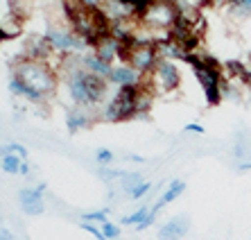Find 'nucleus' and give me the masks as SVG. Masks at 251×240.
Segmentation results:
<instances>
[{"label":"nucleus","mask_w":251,"mask_h":240,"mask_svg":"<svg viewBox=\"0 0 251 240\" xmlns=\"http://www.w3.org/2000/svg\"><path fill=\"white\" fill-rule=\"evenodd\" d=\"M12 77L21 80L43 105L57 93L59 82H61L57 66H52L50 61H43V59H29V57H21L12 66Z\"/></svg>","instance_id":"1"},{"label":"nucleus","mask_w":251,"mask_h":240,"mask_svg":"<svg viewBox=\"0 0 251 240\" xmlns=\"http://www.w3.org/2000/svg\"><path fill=\"white\" fill-rule=\"evenodd\" d=\"M140 25L152 32H163L165 36L172 32V27L179 21V12L172 0H154L152 5H147L138 16Z\"/></svg>","instance_id":"2"},{"label":"nucleus","mask_w":251,"mask_h":240,"mask_svg":"<svg viewBox=\"0 0 251 240\" xmlns=\"http://www.w3.org/2000/svg\"><path fill=\"white\" fill-rule=\"evenodd\" d=\"M50 46V50L57 54H84L88 50V41H84L82 36H77L73 29H66V27H57V25H50L43 36Z\"/></svg>","instance_id":"3"},{"label":"nucleus","mask_w":251,"mask_h":240,"mask_svg":"<svg viewBox=\"0 0 251 240\" xmlns=\"http://www.w3.org/2000/svg\"><path fill=\"white\" fill-rule=\"evenodd\" d=\"M147 84H150L154 93H158V91L161 93H172V91L181 86V71L172 59L161 57L158 64L154 66V71L147 77Z\"/></svg>","instance_id":"4"},{"label":"nucleus","mask_w":251,"mask_h":240,"mask_svg":"<svg viewBox=\"0 0 251 240\" xmlns=\"http://www.w3.org/2000/svg\"><path fill=\"white\" fill-rule=\"evenodd\" d=\"M95 123H100V113L91 111V109H82V107H68L66 109V127L70 134H77L82 129H91Z\"/></svg>","instance_id":"5"},{"label":"nucleus","mask_w":251,"mask_h":240,"mask_svg":"<svg viewBox=\"0 0 251 240\" xmlns=\"http://www.w3.org/2000/svg\"><path fill=\"white\" fill-rule=\"evenodd\" d=\"M190 231V217L188 215H176V217H170L168 222H163L158 227V240H181L188 236Z\"/></svg>","instance_id":"6"},{"label":"nucleus","mask_w":251,"mask_h":240,"mask_svg":"<svg viewBox=\"0 0 251 240\" xmlns=\"http://www.w3.org/2000/svg\"><path fill=\"white\" fill-rule=\"evenodd\" d=\"M147 77H143L138 71H134L129 64H118L113 66V73L109 75V84L116 88L123 86H138V84H145Z\"/></svg>","instance_id":"7"},{"label":"nucleus","mask_w":251,"mask_h":240,"mask_svg":"<svg viewBox=\"0 0 251 240\" xmlns=\"http://www.w3.org/2000/svg\"><path fill=\"white\" fill-rule=\"evenodd\" d=\"M18 202H21V211L25 215H41L46 211V197L34 188H23L18 193Z\"/></svg>","instance_id":"8"},{"label":"nucleus","mask_w":251,"mask_h":240,"mask_svg":"<svg viewBox=\"0 0 251 240\" xmlns=\"http://www.w3.org/2000/svg\"><path fill=\"white\" fill-rule=\"evenodd\" d=\"M120 48H123V43L118 41V39H113L111 34H106L104 39H100V41L95 43L93 54L98 59H102V61H106V64H113V61L120 57Z\"/></svg>","instance_id":"9"},{"label":"nucleus","mask_w":251,"mask_h":240,"mask_svg":"<svg viewBox=\"0 0 251 240\" xmlns=\"http://www.w3.org/2000/svg\"><path fill=\"white\" fill-rule=\"evenodd\" d=\"M79 64H82L84 71L93 73V75L104 77V80H109V75L113 73V64H106V61L98 59L93 53H84V54H79Z\"/></svg>","instance_id":"10"},{"label":"nucleus","mask_w":251,"mask_h":240,"mask_svg":"<svg viewBox=\"0 0 251 240\" xmlns=\"http://www.w3.org/2000/svg\"><path fill=\"white\" fill-rule=\"evenodd\" d=\"M186 193V182L183 179H175V182H170L168 188L163 190V195L154 202V209H158V211H163L168 204H172V202H176V199L181 197V195Z\"/></svg>","instance_id":"11"},{"label":"nucleus","mask_w":251,"mask_h":240,"mask_svg":"<svg viewBox=\"0 0 251 240\" xmlns=\"http://www.w3.org/2000/svg\"><path fill=\"white\" fill-rule=\"evenodd\" d=\"M251 157V136L247 132H238L235 134V147H233V159L235 161H245Z\"/></svg>","instance_id":"12"},{"label":"nucleus","mask_w":251,"mask_h":240,"mask_svg":"<svg viewBox=\"0 0 251 240\" xmlns=\"http://www.w3.org/2000/svg\"><path fill=\"white\" fill-rule=\"evenodd\" d=\"M95 175H98L100 179H104V182H123V179H127L129 177V170L111 168V165H98Z\"/></svg>","instance_id":"13"},{"label":"nucleus","mask_w":251,"mask_h":240,"mask_svg":"<svg viewBox=\"0 0 251 240\" xmlns=\"http://www.w3.org/2000/svg\"><path fill=\"white\" fill-rule=\"evenodd\" d=\"M150 211H152V206H150V204H140V209H136L134 213H129V215L120 217V224H123V227H134L136 229L147 215H150Z\"/></svg>","instance_id":"14"},{"label":"nucleus","mask_w":251,"mask_h":240,"mask_svg":"<svg viewBox=\"0 0 251 240\" xmlns=\"http://www.w3.org/2000/svg\"><path fill=\"white\" fill-rule=\"evenodd\" d=\"M21 163H23V159L18 157V154H9V157L0 159V168H2V172H7V175H18V172H21Z\"/></svg>","instance_id":"15"},{"label":"nucleus","mask_w":251,"mask_h":240,"mask_svg":"<svg viewBox=\"0 0 251 240\" xmlns=\"http://www.w3.org/2000/svg\"><path fill=\"white\" fill-rule=\"evenodd\" d=\"M109 213H111V206H104V209H95V211H88L82 215V222H93V224H102L109 220Z\"/></svg>","instance_id":"16"},{"label":"nucleus","mask_w":251,"mask_h":240,"mask_svg":"<svg viewBox=\"0 0 251 240\" xmlns=\"http://www.w3.org/2000/svg\"><path fill=\"white\" fill-rule=\"evenodd\" d=\"M152 188H154V184H152V182H145V179H143V182L134 184V186L129 188V190H127L125 195H127L129 199H134V202H136V199H143V197H145V195L150 193Z\"/></svg>","instance_id":"17"},{"label":"nucleus","mask_w":251,"mask_h":240,"mask_svg":"<svg viewBox=\"0 0 251 240\" xmlns=\"http://www.w3.org/2000/svg\"><path fill=\"white\" fill-rule=\"evenodd\" d=\"M226 5L235 16H251V0H226Z\"/></svg>","instance_id":"18"},{"label":"nucleus","mask_w":251,"mask_h":240,"mask_svg":"<svg viewBox=\"0 0 251 240\" xmlns=\"http://www.w3.org/2000/svg\"><path fill=\"white\" fill-rule=\"evenodd\" d=\"M100 229H102V234H104L109 240L120 238V234H123V229H120V224H116L113 220H106V222H102V224H100Z\"/></svg>","instance_id":"19"},{"label":"nucleus","mask_w":251,"mask_h":240,"mask_svg":"<svg viewBox=\"0 0 251 240\" xmlns=\"http://www.w3.org/2000/svg\"><path fill=\"white\" fill-rule=\"evenodd\" d=\"M113 161H116V154H113L111 150H106V147H102V150L95 152V163L98 165H111Z\"/></svg>","instance_id":"20"},{"label":"nucleus","mask_w":251,"mask_h":240,"mask_svg":"<svg viewBox=\"0 0 251 240\" xmlns=\"http://www.w3.org/2000/svg\"><path fill=\"white\" fill-rule=\"evenodd\" d=\"M79 227H82L84 231H86V234L93 236L95 240H109L104 234H102V229H100L98 224H93V222H79Z\"/></svg>","instance_id":"21"},{"label":"nucleus","mask_w":251,"mask_h":240,"mask_svg":"<svg viewBox=\"0 0 251 240\" xmlns=\"http://www.w3.org/2000/svg\"><path fill=\"white\" fill-rule=\"evenodd\" d=\"M158 213H161V211H158V209H154V206H152V211H150V215H147L145 220H143V222H140L138 227H136V231H147V229H150L154 222H156Z\"/></svg>","instance_id":"22"},{"label":"nucleus","mask_w":251,"mask_h":240,"mask_svg":"<svg viewBox=\"0 0 251 240\" xmlns=\"http://www.w3.org/2000/svg\"><path fill=\"white\" fill-rule=\"evenodd\" d=\"M183 132H188V134H204L206 129H204V125H199V123H188L183 127Z\"/></svg>","instance_id":"23"},{"label":"nucleus","mask_w":251,"mask_h":240,"mask_svg":"<svg viewBox=\"0 0 251 240\" xmlns=\"http://www.w3.org/2000/svg\"><path fill=\"white\" fill-rule=\"evenodd\" d=\"M12 150H14V154H18V157L23 159V161H27V147L25 145H21V143H12Z\"/></svg>","instance_id":"24"},{"label":"nucleus","mask_w":251,"mask_h":240,"mask_svg":"<svg viewBox=\"0 0 251 240\" xmlns=\"http://www.w3.org/2000/svg\"><path fill=\"white\" fill-rule=\"evenodd\" d=\"M82 7H86V9H100L102 7V0H77Z\"/></svg>","instance_id":"25"},{"label":"nucleus","mask_w":251,"mask_h":240,"mask_svg":"<svg viewBox=\"0 0 251 240\" xmlns=\"http://www.w3.org/2000/svg\"><path fill=\"white\" fill-rule=\"evenodd\" d=\"M235 170H238L240 175H245V172H249V170H251V157H249V159H245V161H240L238 168H235Z\"/></svg>","instance_id":"26"},{"label":"nucleus","mask_w":251,"mask_h":240,"mask_svg":"<svg viewBox=\"0 0 251 240\" xmlns=\"http://www.w3.org/2000/svg\"><path fill=\"white\" fill-rule=\"evenodd\" d=\"M18 175H23V177L32 175V165H29V161H23V163H21V172H18Z\"/></svg>","instance_id":"27"},{"label":"nucleus","mask_w":251,"mask_h":240,"mask_svg":"<svg viewBox=\"0 0 251 240\" xmlns=\"http://www.w3.org/2000/svg\"><path fill=\"white\" fill-rule=\"evenodd\" d=\"M127 161H134V163H145V157H138V154H125Z\"/></svg>","instance_id":"28"},{"label":"nucleus","mask_w":251,"mask_h":240,"mask_svg":"<svg viewBox=\"0 0 251 240\" xmlns=\"http://www.w3.org/2000/svg\"><path fill=\"white\" fill-rule=\"evenodd\" d=\"M0 240H16V238H14L12 231H7V229L0 227Z\"/></svg>","instance_id":"29"},{"label":"nucleus","mask_w":251,"mask_h":240,"mask_svg":"<svg viewBox=\"0 0 251 240\" xmlns=\"http://www.w3.org/2000/svg\"><path fill=\"white\" fill-rule=\"evenodd\" d=\"M242 84H245V86L251 91V66L247 68V75H245V82H242Z\"/></svg>","instance_id":"30"},{"label":"nucleus","mask_w":251,"mask_h":240,"mask_svg":"<svg viewBox=\"0 0 251 240\" xmlns=\"http://www.w3.org/2000/svg\"><path fill=\"white\" fill-rule=\"evenodd\" d=\"M36 190H39V193H41V195H46V190H48V184H46V182H41V184H39V186H36Z\"/></svg>","instance_id":"31"},{"label":"nucleus","mask_w":251,"mask_h":240,"mask_svg":"<svg viewBox=\"0 0 251 240\" xmlns=\"http://www.w3.org/2000/svg\"><path fill=\"white\" fill-rule=\"evenodd\" d=\"M249 64H251V54H249Z\"/></svg>","instance_id":"32"}]
</instances>
